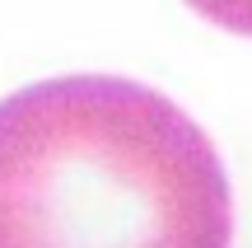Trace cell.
<instances>
[{"instance_id":"6da1fadb","label":"cell","mask_w":252,"mask_h":248,"mask_svg":"<svg viewBox=\"0 0 252 248\" xmlns=\"http://www.w3.org/2000/svg\"><path fill=\"white\" fill-rule=\"evenodd\" d=\"M210 136L150 84L56 75L0 99V248H229Z\"/></svg>"},{"instance_id":"7a4b0ae2","label":"cell","mask_w":252,"mask_h":248,"mask_svg":"<svg viewBox=\"0 0 252 248\" xmlns=\"http://www.w3.org/2000/svg\"><path fill=\"white\" fill-rule=\"evenodd\" d=\"M187 5L196 9L201 19H210V24L229 28V33L252 37V0H187Z\"/></svg>"}]
</instances>
